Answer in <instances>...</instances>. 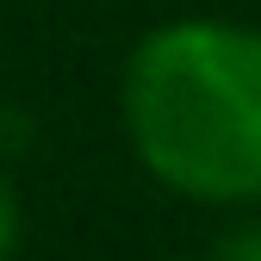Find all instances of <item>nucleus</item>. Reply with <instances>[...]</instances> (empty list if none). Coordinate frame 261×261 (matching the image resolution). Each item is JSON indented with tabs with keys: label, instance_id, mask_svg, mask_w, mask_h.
<instances>
[{
	"label": "nucleus",
	"instance_id": "obj_2",
	"mask_svg": "<svg viewBox=\"0 0 261 261\" xmlns=\"http://www.w3.org/2000/svg\"><path fill=\"white\" fill-rule=\"evenodd\" d=\"M205 261H261V218L255 224H237L230 237H218Z\"/></svg>",
	"mask_w": 261,
	"mask_h": 261
},
{
	"label": "nucleus",
	"instance_id": "obj_3",
	"mask_svg": "<svg viewBox=\"0 0 261 261\" xmlns=\"http://www.w3.org/2000/svg\"><path fill=\"white\" fill-rule=\"evenodd\" d=\"M19 230H25L19 199H13V187L0 180V261H13V249H19Z\"/></svg>",
	"mask_w": 261,
	"mask_h": 261
},
{
	"label": "nucleus",
	"instance_id": "obj_1",
	"mask_svg": "<svg viewBox=\"0 0 261 261\" xmlns=\"http://www.w3.org/2000/svg\"><path fill=\"white\" fill-rule=\"evenodd\" d=\"M124 124L143 168L199 205H261V31L174 19L130 50Z\"/></svg>",
	"mask_w": 261,
	"mask_h": 261
}]
</instances>
